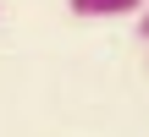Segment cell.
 Listing matches in <instances>:
<instances>
[{
  "instance_id": "cell-1",
  "label": "cell",
  "mask_w": 149,
  "mask_h": 137,
  "mask_svg": "<svg viewBox=\"0 0 149 137\" xmlns=\"http://www.w3.org/2000/svg\"><path fill=\"white\" fill-rule=\"evenodd\" d=\"M144 0H72V16H133Z\"/></svg>"
},
{
  "instance_id": "cell-2",
  "label": "cell",
  "mask_w": 149,
  "mask_h": 137,
  "mask_svg": "<svg viewBox=\"0 0 149 137\" xmlns=\"http://www.w3.org/2000/svg\"><path fill=\"white\" fill-rule=\"evenodd\" d=\"M138 38H149V5L138 11Z\"/></svg>"
}]
</instances>
